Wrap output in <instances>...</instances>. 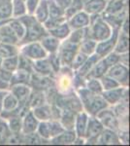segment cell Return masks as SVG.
Masks as SVG:
<instances>
[{"instance_id": "41", "label": "cell", "mask_w": 130, "mask_h": 146, "mask_svg": "<svg viewBox=\"0 0 130 146\" xmlns=\"http://www.w3.org/2000/svg\"><path fill=\"white\" fill-rule=\"evenodd\" d=\"M84 87L89 92L95 94V95H101L103 92V88L100 83V80L97 78H86Z\"/></svg>"}, {"instance_id": "12", "label": "cell", "mask_w": 130, "mask_h": 146, "mask_svg": "<svg viewBox=\"0 0 130 146\" xmlns=\"http://www.w3.org/2000/svg\"><path fill=\"white\" fill-rule=\"evenodd\" d=\"M96 118L101 122V124L104 126V128L111 129L113 131H119V123L115 116L114 110L111 106H108L101 110L100 112L97 113Z\"/></svg>"}, {"instance_id": "52", "label": "cell", "mask_w": 130, "mask_h": 146, "mask_svg": "<svg viewBox=\"0 0 130 146\" xmlns=\"http://www.w3.org/2000/svg\"><path fill=\"white\" fill-rule=\"evenodd\" d=\"M103 58L105 60L106 63L109 65V67H111L112 65L119 62V54H117L113 51V52H111V53H109L107 56H104Z\"/></svg>"}, {"instance_id": "24", "label": "cell", "mask_w": 130, "mask_h": 146, "mask_svg": "<svg viewBox=\"0 0 130 146\" xmlns=\"http://www.w3.org/2000/svg\"><path fill=\"white\" fill-rule=\"evenodd\" d=\"M31 72L26 71L24 69L18 68L16 71L12 73V76L10 79V87L16 84H24L29 85L30 78H31Z\"/></svg>"}, {"instance_id": "11", "label": "cell", "mask_w": 130, "mask_h": 146, "mask_svg": "<svg viewBox=\"0 0 130 146\" xmlns=\"http://www.w3.org/2000/svg\"><path fill=\"white\" fill-rule=\"evenodd\" d=\"M29 86L32 90L46 92L49 89L55 87V80H54V77L37 74L33 72L30 78Z\"/></svg>"}, {"instance_id": "8", "label": "cell", "mask_w": 130, "mask_h": 146, "mask_svg": "<svg viewBox=\"0 0 130 146\" xmlns=\"http://www.w3.org/2000/svg\"><path fill=\"white\" fill-rule=\"evenodd\" d=\"M109 106H114L119 101H128V87H117L111 90L103 91L101 94Z\"/></svg>"}, {"instance_id": "43", "label": "cell", "mask_w": 130, "mask_h": 146, "mask_svg": "<svg viewBox=\"0 0 130 146\" xmlns=\"http://www.w3.org/2000/svg\"><path fill=\"white\" fill-rule=\"evenodd\" d=\"M0 16L3 20L12 18V2L8 0H0Z\"/></svg>"}, {"instance_id": "34", "label": "cell", "mask_w": 130, "mask_h": 146, "mask_svg": "<svg viewBox=\"0 0 130 146\" xmlns=\"http://www.w3.org/2000/svg\"><path fill=\"white\" fill-rule=\"evenodd\" d=\"M96 44L97 42L95 40H93L92 38H84L81 43L79 44V52L84 54L86 56H90L92 54L95 53V48H96Z\"/></svg>"}, {"instance_id": "26", "label": "cell", "mask_w": 130, "mask_h": 146, "mask_svg": "<svg viewBox=\"0 0 130 146\" xmlns=\"http://www.w3.org/2000/svg\"><path fill=\"white\" fill-rule=\"evenodd\" d=\"M46 94L43 91H37V90H32L30 93L28 100L26 101L27 106L30 109H33L35 107H38L40 105H43L44 103H46Z\"/></svg>"}, {"instance_id": "31", "label": "cell", "mask_w": 130, "mask_h": 146, "mask_svg": "<svg viewBox=\"0 0 130 146\" xmlns=\"http://www.w3.org/2000/svg\"><path fill=\"white\" fill-rule=\"evenodd\" d=\"M34 17L39 23H44L49 18V5L48 0H40L38 6L36 7L34 12Z\"/></svg>"}, {"instance_id": "4", "label": "cell", "mask_w": 130, "mask_h": 146, "mask_svg": "<svg viewBox=\"0 0 130 146\" xmlns=\"http://www.w3.org/2000/svg\"><path fill=\"white\" fill-rule=\"evenodd\" d=\"M54 104L58 108H60V110H71L76 113L84 110L81 100L75 90L63 94L58 93Z\"/></svg>"}, {"instance_id": "54", "label": "cell", "mask_w": 130, "mask_h": 146, "mask_svg": "<svg viewBox=\"0 0 130 146\" xmlns=\"http://www.w3.org/2000/svg\"><path fill=\"white\" fill-rule=\"evenodd\" d=\"M71 1H72V0H54V2L57 4V6L62 9L64 12L66 9L69 7V5L71 4Z\"/></svg>"}, {"instance_id": "6", "label": "cell", "mask_w": 130, "mask_h": 146, "mask_svg": "<svg viewBox=\"0 0 130 146\" xmlns=\"http://www.w3.org/2000/svg\"><path fill=\"white\" fill-rule=\"evenodd\" d=\"M18 48H20V55L27 56L28 58H30L32 60L44 58L48 56V53L45 51V49L41 45L40 41H34L22 44V45L18 46Z\"/></svg>"}, {"instance_id": "58", "label": "cell", "mask_w": 130, "mask_h": 146, "mask_svg": "<svg viewBox=\"0 0 130 146\" xmlns=\"http://www.w3.org/2000/svg\"><path fill=\"white\" fill-rule=\"evenodd\" d=\"M84 1H86V0H84Z\"/></svg>"}, {"instance_id": "44", "label": "cell", "mask_w": 130, "mask_h": 146, "mask_svg": "<svg viewBox=\"0 0 130 146\" xmlns=\"http://www.w3.org/2000/svg\"><path fill=\"white\" fill-rule=\"evenodd\" d=\"M48 5H49V17L51 18L65 17L64 11L57 6V4L54 2V0H48Z\"/></svg>"}, {"instance_id": "3", "label": "cell", "mask_w": 130, "mask_h": 146, "mask_svg": "<svg viewBox=\"0 0 130 146\" xmlns=\"http://www.w3.org/2000/svg\"><path fill=\"white\" fill-rule=\"evenodd\" d=\"M113 28L101 15L90 16V23L87 27V34L89 38H92L96 42L103 41L110 37Z\"/></svg>"}, {"instance_id": "35", "label": "cell", "mask_w": 130, "mask_h": 146, "mask_svg": "<svg viewBox=\"0 0 130 146\" xmlns=\"http://www.w3.org/2000/svg\"><path fill=\"white\" fill-rule=\"evenodd\" d=\"M27 14L25 0H12V18H20Z\"/></svg>"}, {"instance_id": "38", "label": "cell", "mask_w": 130, "mask_h": 146, "mask_svg": "<svg viewBox=\"0 0 130 146\" xmlns=\"http://www.w3.org/2000/svg\"><path fill=\"white\" fill-rule=\"evenodd\" d=\"M18 55H16L13 56L3 58L1 62V66H0V68L6 70L8 72L13 73L14 71H16L18 69Z\"/></svg>"}, {"instance_id": "22", "label": "cell", "mask_w": 130, "mask_h": 146, "mask_svg": "<svg viewBox=\"0 0 130 146\" xmlns=\"http://www.w3.org/2000/svg\"><path fill=\"white\" fill-rule=\"evenodd\" d=\"M9 91L18 98V102L23 104V103H26L28 96H29L30 93H31V88H30L29 85L16 84L11 86Z\"/></svg>"}, {"instance_id": "45", "label": "cell", "mask_w": 130, "mask_h": 146, "mask_svg": "<svg viewBox=\"0 0 130 146\" xmlns=\"http://www.w3.org/2000/svg\"><path fill=\"white\" fill-rule=\"evenodd\" d=\"M87 58H88V56L84 55V54L78 51L77 53L75 54L74 58H73L72 62H71V64H70V67L72 68L74 71H77V70L84 64V62H86Z\"/></svg>"}, {"instance_id": "20", "label": "cell", "mask_w": 130, "mask_h": 146, "mask_svg": "<svg viewBox=\"0 0 130 146\" xmlns=\"http://www.w3.org/2000/svg\"><path fill=\"white\" fill-rule=\"evenodd\" d=\"M8 22L9 21H7V22L3 23L2 25H0V42L18 46L20 40L16 37L15 32L12 30Z\"/></svg>"}, {"instance_id": "14", "label": "cell", "mask_w": 130, "mask_h": 146, "mask_svg": "<svg viewBox=\"0 0 130 146\" xmlns=\"http://www.w3.org/2000/svg\"><path fill=\"white\" fill-rule=\"evenodd\" d=\"M67 23L69 25L71 30L78 29V28H84L88 27L89 23H90V16L86 13L84 10H82L68 19Z\"/></svg>"}, {"instance_id": "19", "label": "cell", "mask_w": 130, "mask_h": 146, "mask_svg": "<svg viewBox=\"0 0 130 146\" xmlns=\"http://www.w3.org/2000/svg\"><path fill=\"white\" fill-rule=\"evenodd\" d=\"M77 135L74 129H65L59 135L49 139V144L53 145H70L74 143Z\"/></svg>"}, {"instance_id": "9", "label": "cell", "mask_w": 130, "mask_h": 146, "mask_svg": "<svg viewBox=\"0 0 130 146\" xmlns=\"http://www.w3.org/2000/svg\"><path fill=\"white\" fill-rule=\"evenodd\" d=\"M102 14L123 19L128 18V0H108Z\"/></svg>"}, {"instance_id": "57", "label": "cell", "mask_w": 130, "mask_h": 146, "mask_svg": "<svg viewBox=\"0 0 130 146\" xmlns=\"http://www.w3.org/2000/svg\"><path fill=\"white\" fill-rule=\"evenodd\" d=\"M8 1H11L12 2V0H8Z\"/></svg>"}, {"instance_id": "37", "label": "cell", "mask_w": 130, "mask_h": 146, "mask_svg": "<svg viewBox=\"0 0 130 146\" xmlns=\"http://www.w3.org/2000/svg\"><path fill=\"white\" fill-rule=\"evenodd\" d=\"M8 23L20 42L25 34V27H24V25H23V23L20 22L18 19H16V18H11L10 20H9Z\"/></svg>"}, {"instance_id": "27", "label": "cell", "mask_w": 130, "mask_h": 146, "mask_svg": "<svg viewBox=\"0 0 130 146\" xmlns=\"http://www.w3.org/2000/svg\"><path fill=\"white\" fill-rule=\"evenodd\" d=\"M109 69V65L106 63L105 60L103 58H99V60L95 63L92 69L90 70V72L87 74L86 78H97L100 79L101 77L104 76V75L107 74V71Z\"/></svg>"}, {"instance_id": "50", "label": "cell", "mask_w": 130, "mask_h": 146, "mask_svg": "<svg viewBox=\"0 0 130 146\" xmlns=\"http://www.w3.org/2000/svg\"><path fill=\"white\" fill-rule=\"evenodd\" d=\"M66 22V18L65 17H61V18H51L49 17L47 19V21L43 23L44 27L46 28V30H49L51 28L57 27V25H61L62 23Z\"/></svg>"}, {"instance_id": "40", "label": "cell", "mask_w": 130, "mask_h": 146, "mask_svg": "<svg viewBox=\"0 0 130 146\" xmlns=\"http://www.w3.org/2000/svg\"><path fill=\"white\" fill-rule=\"evenodd\" d=\"M22 118L20 116H12L5 119L12 133H22Z\"/></svg>"}, {"instance_id": "53", "label": "cell", "mask_w": 130, "mask_h": 146, "mask_svg": "<svg viewBox=\"0 0 130 146\" xmlns=\"http://www.w3.org/2000/svg\"><path fill=\"white\" fill-rule=\"evenodd\" d=\"M40 0H25V4H26V11L27 14L33 15L35 12V9L38 6Z\"/></svg>"}, {"instance_id": "5", "label": "cell", "mask_w": 130, "mask_h": 146, "mask_svg": "<svg viewBox=\"0 0 130 146\" xmlns=\"http://www.w3.org/2000/svg\"><path fill=\"white\" fill-rule=\"evenodd\" d=\"M75 71L70 66L64 65L61 66L59 71L55 74L54 80H55V88L58 93H68L73 91V77H74Z\"/></svg>"}, {"instance_id": "7", "label": "cell", "mask_w": 130, "mask_h": 146, "mask_svg": "<svg viewBox=\"0 0 130 146\" xmlns=\"http://www.w3.org/2000/svg\"><path fill=\"white\" fill-rule=\"evenodd\" d=\"M104 129V126L95 116L88 117L84 135V144H96L97 138Z\"/></svg>"}, {"instance_id": "13", "label": "cell", "mask_w": 130, "mask_h": 146, "mask_svg": "<svg viewBox=\"0 0 130 146\" xmlns=\"http://www.w3.org/2000/svg\"><path fill=\"white\" fill-rule=\"evenodd\" d=\"M119 32V28H113L112 34L110 35V37H108L107 39L103 40V41L97 42L96 48H95L96 55H98L100 58H104V56H107L109 53L114 51Z\"/></svg>"}, {"instance_id": "10", "label": "cell", "mask_w": 130, "mask_h": 146, "mask_svg": "<svg viewBox=\"0 0 130 146\" xmlns=\"http://www.w3.org/2000/svg\"><path fill=\"white\" fill-rule=\"evenodd\" d=\"M107 75L115 79L122 87H128L129 85V68L120 62L109 67Z\"/></svg>"}, {"instance_id": "1", "label": "cell", "mask_w": 130, "mask_h": 146, "mask_svg": "<svg viewBox=\"0 0 130 146\" xmlns=\"http://www.w3.org/2000/svg\"><path fill=\"white\" fill-rule=\"evenodd\" d=\"M76 93L82 102V109L90 116H96L97 113L109 106L102 96L91 93L86 87L78 89L76 90Z\"/></svg>"}, {"instance_id": "55", "label": "cell", "mask_w": 130, "mask_h": 146, "mask_svg": "<svg viewBox=\"0 0 130 146\" xmlns=\"http://www.w3.org/2000/svg\"><path fill=\"white\" fill-rule=\"evenodd\" d=\"M8 91H2L0 90V112L2 111V102H3V98H4V96L5 94L7 93Z\"/></svg>"}, {"instance_id": "23", "label": "cell", "mask_w": 130, "mask_h": 146, "mask_svg": "<svg viewBox=\"0 0 130 146\" xmlns=\"http://www.w3.org/2000/svg\"><path fill=\"white\" fill-rule=\"evenodd\" d=\"M60 42L61 41L59 39L55 38V37L49 33H47L40 39V43H41V45L43 46L45 51L48 54L56 53L58 51V48H59Z\"/></svg>"}, {"instance_id": "36", "label": "cell", "mask_w": 130, "mask_h": 146, "mask_svg": "<svg viewBox=\"0 0 130 146\" xmlns=\"http://www.w3.org/2000/svg\"><path fill=\"white\" fill-rule=\"evenodd\" d=\"M87 37H88V34H87V27H86L84 28H78V29L71 30L67 39L69 40V41L73 42V43L79 45L82 40L84 38H87Z\"/></svg>"}, {"instance_id": "15", "label": "cell", "mask_w": 130, "mask_h": 146, "mask_svg": "<svg viewBox=\"0 0 130 146\" xmlns=\"http://www.w3.org/2000/svg\"><path fill=\"white\" fill-rule=\"evenodd\" d=\"M39 124V120L34 116L32 110H28L22 118V133L29 135L36 131Z\"/></svg>"}, {"instance_id": "17", "label": "cell", "mask_w": 130, "mask_h": 146, "mask_svg": "<svg viewBox=\"0 0 130 146\" xmlns=\"http://www.w3.org/2000/svg\"><path fill=\"white\" fill-rule=\"evenodd\" d=\"M33 72L41 75H47V76L55 77L53 67H51L48 56L44 58L33 60Z\"/></svg>"}, {"instance_id": "2", "label": "cell", "mask_w": 130, "mask_h": 146, "mask_svg": "<svg viewBox=\"0 0 130 146\" xmlns=\"http://www.w3.org/2000/svg\"><path fill=\"white\" fill-rule=\"evenodd\" d=\"M20 21L25 27V34L20 42L18 46L22 45L25 43H29V42L34 41H40V39L48 33L46 28L44 27L43 23H39L34 17V15H29V14H25L22 17L18 18Z\"/></svg>"}, {"instance_id": "30", "label": "cell", "mask_w": 130, "mask_h": 146, "mask_svg": "<svg viewBox=\"0 0 130 146\" xmlns=\"http://www.w3.org/2000/svg\"><path fill=\"white\" fill-rule=\"evenodd\" d=\"M76 114H77L76 112L71 111V110H61L60 117L58 121L64 127L65 129H74V123H75Z\"/></svg>"}, {"instance_id": "39", "label": "cell", "mask_w": 130, "mask_h": 146, "mask_svg": "<svg viewBox=\"0 0 130 146\" xmlns=\"http://www.w3.org/2000/svg\"><path fill=\"white\" fill-rule=\"evenodd\" d=\"M84 0H72L69 7L64 12L66 21L72 17L73 15L78 13V12L84 10Z\"/></svg>"}, {"instance_id": "32", "label": "cell", "mask_w": 130, "mask_h": 146, "mask_svg": "<svg viewBox=\"0 0 130 146\" xmlns=\"http://www.w3.org/2000/svg\"><path fill=\"white\" fill-rule=\"evenodd\" d=\"M20 105L18 98H16L10 91H8L4 96L3 102H2V111L10 112L15 110L16 107Z\"/></svg>"}, {"instance_id": "33", "label": "cell", "mask_w": 130, "mask_h": 146, "mask_svg": "<svg viewBox=\"0 0 130 146\" xmlns=\"http://www.w3.org/2000/svg\"><path fill=\"white\" fill-rule=\"evenodd\" d=\"M20 54V48L18 45H13V44L3 43L0 42V58H9V56H13Z\"/></svg>"}, {"instance_id": "49", "label": "cell", "mask_w": 130, "mask_h": 146, "mask_svg": "<svg viewBox=\"0 0 130 146\" xmlns=\"http://www.w3.org/2000/svg\"><path fill=\"white\" fill-rule=\"evenodd\" d=\"M49 131H51V138H53L65 131V129L58 120H49Z\"/></svg>"}, {"instance_id": "18", "label": "cell", "mask_w": 130, "mask_h": 146, "mask_svg": "<svg viewBox=\"0 0 130 146\" xmlns=\"http://www.w3.org/2000/svg\"><path fill=\"white\" fill-rule=\"evenodd\" d=\"M88 117H89V115L87 114L84 110L78 112L76 114L75 123H74V131H75V133H76L77 137L84 138Z\"/></svg>"}, {"instance_id": "25", "label": "cell", "mask_w": 130, "mask_h": 146, "mask_svg": "<svg viewBox=\"0 0 130 146\" xmlns=\"http://www.w3.org/2000/svg\"><path fill=\"white\" fill-rule=\"evenodd\" d=\"M114 52L117 54H124L129 52V33L119 29L117 39L115 42Z\"/></svg>"}, {"instance_id": "46", "label": "cell", "mask_w": 130, "mask_h": 146, "mask_svg": "<svg viewBox=\"0 0 130 146\" xmlns=\"http://www.w3.org/2000/svg\"><path fill=\"white\" fill-rule=\"evenodd\" d=\"M99 80H100V83L102 85L103 91L111 90V89H115V88H117V87H120V85L117 83L115 79H113L112 77L108 76L107 74L102 76Z\"/></svg>"}, {"instance_id": "42", "label": "cell", "mask_w": 130, "mask_h": 146, "mask_svg": "<svg viewBox=\"0 0 130 146\" xmlns=\"http://www.w3.org/2000/svg\"><path fill=\"white\" fill-rule=\"evenodd\" d=\"M49 143V141L43 139L41 136L37 135V133H29V135H22V144H45Z\"/></svg>"}, {"instance_id": "48", "label": "cell", "mask_w": 130, "mask_h": 146, "mask_svg": "<svg viewBox=\"0 0 130 146\" xmlns=\"http://www.w3.org/2000/svg\"><path fill=\"white\" fill-rule=\"evenodd\" d=\"M11 131L7 125V122L0 117V144H5L7 138L10 135Z\"/></svg>"}, {"instance_id": "16", "label": "cell", "mask_w": 130, "mask_h": 146, "mask_svg": "<svg viewBox=\"0 0 130 146\" xmlns=\"http://www.w3.org/2000/svg\"><path fill=\"white\" fill-rule=\"evenodd\" d=\"M120 139L117 131H113L111 129L104 128L102 133L97 138V143L99 145H119Z\"/></svg>"}, {"instance_id": "51", "label": "cell", "mask_w": 130, "mask_h": 146, "mask_svg": "<svg viewBox=\"0 0 130 146\" xmlns=\"http://www.w3.org/2000/svg\"><path fill=\"white\" fill-rule=\"evenodd\" d=\"M48 58L49 60V63H51V67H53L54 73H57L59 71L60 67H61V63H60V60L59 56L57 55V52L53 54H48Z\"/></svg>"}, {"instance_id": "21", "label": "cell", "mask_w": 130, "mask_h": 146, "mask_svg": "<svg viewBox=\"0 0 130 146\" xmlns=\"http://www.w3.org/2000/svg\"><path fill=\"white\" fill-rule=\"evenodd\" d=\"M108 0H86L84 4V11L92 15H101L107 5Z\"/></svg>"}, {"instance_id": "29", "label": "cell", "mask_w": 130, "mask_h": 146, "mask_svg": "<svg viewBox=\"0 0 130 146\" xmlns=\"http://www.w3.org/2000/svg\"><path fill=\"white\" fill-rule=\"evenodd\" d=\"M47 31H48V33L55 37V38H57V39H59L60 41H62V40L67 38L68 35L70 34L71 28L69 27V25H68L67 21H66V22L62 23L61 25L51 28V29H49V30H47Z\"/></svg>"}, {"instance_id": "56", "label": "cell", "mask_w": 130, "mask_h": 146, "mask_svg": "<svg viewBox=\"0 0 130 146\" xmlns=\"http://www.w3.org/2000/svg\"><path fill=\"white\" fill-rule=\"evenodd\" d=\"M1 62H2V60L0 58V66H1Z\"/></svg>"}, {"instance_id": "28", "label": "cell", "mask_w": 130, "mask_h": 146, "mask_svg": "<svg viewBox=\"0 0 130 146\" xmlns=\"http://www.w3.org/2000/svg\"><path fill=\"white\" fill-rule=\"evenodd\" d=\"M99 58H101L98 55H96L95 53L92 54V55H90V56H88V58H87L86 62H84V64H82V66L75 72H76L77 74H79L80 76L84 77V78H86V77L87 76V74L90 72L92 67H93L94 65H95V63L99 60Z\"/></svg>"}, {"instance_id": "47", "label": "cell", "mask_w": 130, "mask_h": 146, "mask_svg": "<svg viewBox=\"0 0 130 146\" xmlns=\"http://www.w3.org/2000/svg\"><path fill=\"white\" fill-rule=\"evenodd\" d=\"M18 68L24 69L26 71L33 73V60L28 58L27 56L18 54Z\"/></svg>"}]
</instances>
